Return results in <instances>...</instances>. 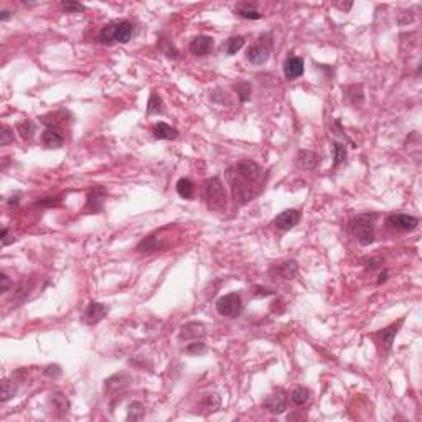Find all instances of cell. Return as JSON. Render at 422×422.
<instances>
[{"label": "cell", "instance_id": "6da1fadb", "mask_svg": "<svg viewBox=\"0 0 422 422\" xmlns=\"http://www.w3.org/2000/svg\"><path fill=\"white\" fill-rule=\"evenodd\" d=\"M203 195L210 210L218 213H223L226 210V190L219 177L208 178L205 182Z\"/></svg>", "mask_w": 422, "mask_h": 422}, {"label": "cell", "instance_id": "7402d4cb", "mask_svg": "<svg viewBox=\"0 0 422 422\" xmlns=\"http://www.w3.org/2000/svg\"><path fill=\"white\" fill-rule=\"evenodd\" d=\"M41 142H43V145L48 148H59L63 145L64 139L56 129H46L45 132L41 134Z\"/></svg>", "mask_w": 422, "mask_h": 422}, {"label": "cell", "instance_id": "4316f807", "mask_svg": "<svg viewBox=\"0 0 422 422\" xmlns=\"http://www.w3.org/2000/svg\"><path fill=\"white\" fill-rule=\"evenodd\" d=\"M244 43H246V40L242 38V37H231L224 43V51L228 53L229 56H233V55H236V53L242 48V46H244Z\"/></svg>", "mask_w": 422, "mask_h": 422}, {"label": "cell", "instance_id": "7a4b0ae2", "mask_svg": "<svg viewBox=\"0 0 422 422\" xmlns=\"http://www.w3.org/2000/svg\"><path fill=\"white\" fill-rule=\"evenodd\" d=\"M374 215H360L356 216L350 228L360 244L368 246L374 241Z\"/></svg>", "mask_w": 422, "mask_h": 422}, {"label": "cell", "instance_id": "7c38bea8", "mask_svg": "<svg viewBox=\"0 0 422 422\" xmlns=\"http://www.w3.org/2000/svg\"><path fill=\"white\" fill-rule=\"evenodd\" d=\"M108 312L109 308L104 304H101V302H91L85 312V322L88 325H96L108 315Z\"/></svg>", "mask_w": 422, "mask_h": 422}, {"label": "cell", "instance_id": "60d3db41", "mask_svg": "<svg viewBox=\"0 0 422 422\" xmlns=\"http://www.w3.org/2000/svg\"><path fill=\"white\" fill-rule=\"evenodd\" d=\"M45 374H46V376L56 378V376H59V374H61V368H59L58 365H50V366H46Z\"/></svg>", "mask_w": 422, "mask_h": 422}, {"label": "cell", "instance_id": "4fadbf2b", "mask_svg": "<svg viewBox=\"0 0 422 422\" xmlns=\"http://www.w3.org/2000/svg\"><path fill=\"white\" fill-rule=\"evenodd\" d=\"M299 221H300V211H297V210H285V211L281 213V215L276 216L274 224L277 226L279 229L289 231V229H292L295 224H299Z\"/></svg>", "mask_w": 422, "mask_h": 422}, {"label": "cell", "instance_id": "7bdbcfd3", "mask_svg": "<svg viewBox=\"0 0 422 422\" xmlns=\"http://www.w3.org/2000/svg\"><path fill=\"white\" fill-rule=\"evenodd\" d=\"M272 292L271 290H267V289H263V287H258L254 290V297H267V295H271Z\"/></svg>", "mask_w": 422, "mask_h": 422}, {"label": "cell", "instance_id": "ffe728a7", "mask_svg": "<svg viewBox=\"0 0 422 422\" xmlns=\"http://www.w3.org/2000/svg\"><path fill=\"white\" fill-rule=\"evenodd\" d=\"M152 132H153V137L158 140H174L178 137V130L165 122H157L153 126Z\"/></svg>", "mask_w": 422, "mask_h": 422}, {"label": "cell", "instance_id": "603a6c76", "mask_svg": "<svg viewBox=\"0 0 422 422\" xmlns=\"http://www.w3.org/2000/svg\"><path fill=\"white\" fill-rule=\"evenodd\" d=\"M347 98L350 99V103L355 108H360L361 104H363L365 101V94H363V89H361L360 85H352L347 88Z\"/></svg>", "mask_w": 422, "mask_h": 422}, {"label": "cell", "instance_id": "ab89813d", "mask_svg": "<svg viewBox=\"0 0 422 422\" xmlns=\"http://www.w3.org/2000/svg\"><path fill=\"white\" fill-rule=\"evenodd\" d=\"M63 9L66 10V12H69V14H78V12H82L85 10V5H81V4H78V2H64L63 4Z\"/></svg>", "mask_w": 422, "mask_h": 422}, {"label": "cell", "instance_id": "b9f144b4", "mask_svg": "<svg viewBox=\"0 0 422 422\" xmlns=\"http://www.w3.org/2000/svg\"><path fill=\"white\" fill-rule=\"evenodd\" d=\"M10 290V282H9V277L7 274H2V294H7Z\"/></svg>", "mask_w": 422, "mask_h": 422}, {"label": "cell", "instance_id": "8fae6325", "mask_svg": "<svg viewBox=\"0 0 422 422\" xmlns=\"http://www.w3.org/2000/svg\"><path fill=\"white\" fill-rule=\"evenodd\" d=\"M388 224H391L396 229L401 231H412L417 228L419 219L411 215H404V213H397V215H391L388 218Z\"/></svg>", "mask_w": 422, "mask_h": 422}, {"label": "cell", "instance_id": "484cf974", "mask_svg": "<svg viewBox=\"0 0 422 422\" xmlns=\"http://www.w3.org/2000/svg\"><path fill=\"white\" fill-rule=\"evenodd\" d=\"M145 415V407L144 404L139 401H134L132 404H129L127 409V420H142Z\"/></svg>", "mask_w": 422, "mask_h": 422}, {"label": "cell", "instance_id": "f35d334b", "mask_svg": "<svg viewBox=\"0 0 422 422\" xmlns=\"http://www.w3.org/2000/svg\"><path fill=\"white\" fill-rule=\"evenodd\" d=\"M2 140H0V144L2 145H9L10 142H14V132H12V130L7 127V126H4L2 127Z\"/></svg>", "mask_w": 422, "mask_h": 422}, {"label": "cell", "instance_id": "f6af8a7d", "mask_svg": "<svg viewBox=\"0 0 422 422\" xmlns=\"http://www.w3.org/2000/svg\"><path fill=\"white\" fill-rule=\"evenodd\" d=\"M352 5H353L352 2H348V4H335V7H338L340 10H350V9H352Z\"/></svg>", "mask_w": 422, "mask_h": 422}, {"label": "cell", "instance_id": "44dd1931", "mask_svg": "<svg viewBox=\"0 0 422 422\" xmlns=\"http://www.w3.org/2000/svg\"><path fill=\"white\" fill-rule=\"evenodd\" d=\"M50 402L53 406V412H55L56 417H63V415L68 414L69 409V402L66 399V396L61 393H53L50 396Z\"/></svg>", "mask_w": 422, "mask_h": 422}, {"label": "cell", "instance_id": "5bb4252c", "mask_svg": "<svg viewBox=\"0 0 422 422\" xmlns=\"http://www.w3.org/2000/svg\"><path fill=\"white\" fill-rule=\"evenodd\" d=\"M304 59L300 56H289L284 61V74L287 79H297L304 74Z\"/></svg>", "mask_w": 422, "mask_h": 422}, {"label": "cell", "instance_id": "ba28073f", "mask_svg": "<svg viewBox=\"0 0 422 422\" xmlns=\"http://www.w3.org/2000/svg\"><path fill=\"white\" fill-rule=\"evenodd\" d=\"M264 407L272 414H282L287 407V393L282 388L274 389L264 399Z\"/></svg>", "mask_w": 422, "mask_h": 422}, {"label": "cell", "instance_id": "4dcf8cb0", "mask_svg": "<svg viewBox=\"0 0 422 422\" xmlns=\"http://www.w3.org/2000/svg\"><path fill=\"white\" fill-rule=\"evenodd\" d=\"M308 396H310L308 389L299 386V388H295L292 391V394H290V399H292V402L297 404V406H302V404H305L308 401Z\"/></svg>", "mask_w": 422, "mask_h": 422}, {"label": "cell", "instance_id": "8d00e7d4", "mask_svg": "<svg viewBox=\"0 0 422 422\" xmlns=\"http://www.w3.org/2000/svg\"><path fill=\"white\" fill-rule=\"evenodd\" d=\"M187 350V353H190V355H201L206 350V347H205V343L203 342H195V343H190L188 347L185 348Z\"/></svg>", "mask_w": 422, "mask_h": 422}, {"label": "cell", "instance_id": "bcb514c9", "mask_svg": "<svg viewBox=\"0 0 422 422\" xmlns=\"http://www.w3.org/2000/svg\"><path fill=\"white\" fill-rule=\"evenodd\" d=\"M386 276H388V274H386V272H383V274H381V276H379V281H378V284H381V282H384V281H386Z\"/></svg>", "mask_w": 422, "mask_h": 422}, {"label": "cell", "instance_id": "9a60e30c", "mask_svg": "<svg viewBox=\"0 0 422 422\" xmlns=\"http://www.w3.org/2000/svg\"><path fill=\"white\" fill-rule=\"evenodd\" d=\"M213 46H215V41H213L211 37H208V35H200V37L192 40V43H190V51H192L195 56H205L213 50Z\"/></svg>", "mask_w": 422, "mask_h": 422}, {"label": "cell", "instance_id": "cb8c5ba5", "mask_svg": "<svg viewBox=\"0 0 422 422\" xmlns=\"http://www.w3.org/2000/svg\"><path fill=\"white\" fill-rule=\"evenodd\" d=\"M32 289H33V282H20L19 285H17V289H15V292H14V299H12V302H15V305H20L23 300L27 299V297L30 295V292H32Z\"/></svg>", "mask_w": 422, "mask_h": 422}, {"label": "cell", "instance_id": "f546056e", "mask_svg": "<svg viewBox=\"0 0 422 422\" xmlns=\"http://www.w3.org/2000/svg\"><path fill=\"white\" fill-rule=\"evenodd\" d=\"M158 249V242H157V237L155 236H148L145 239H142L137 246V251L140 252H153Z\"/></svg>", "mask_w": 422, "mask_h": 422}, {"label": "cell", "instance_id": "ac0fdd59", "mask_svg": "<svg viewBox=\"0 0 422 422\" xmlns=\"http://www.w3.org/2000/svg\"><path fill=\"white\" fill-rule=\"evenodd\" d=\"M106 188L104 187H96L93 188V192L88 195V200H86V210H93L94 213L101 211V208H103V203L106 200Z\"/></svg>", "mask_w": 422, "mask_h": 422}, {"label": "cell", "instance_id": "d6a6232c", "mask_svg": "<svg viewBox=\"0 0 422 422\" xmlns=\"http://www.w3.org/2000/svg\"><path fill=\"white\" fill-rule=\"evenodd\" d=\"M237 14H239L242 19H247V20H259L261 17H263L254 7H251V5H241V7L237 9Z\"/></svg>", "mask_w": 422, "mask_h": 422}, {"label": "cell", "instance_id": "e575fe53", "mask_svg": "<svg viewBox=\"0 0 422 422\" xmlns=\"http://www.w3.org/2000/svg\"><path fill=\"white\" fill-rule=\"evenodd\" d=\"M333 158H335V162H333L335 167L343 163L345 158H347V147L340 144V142H333Z\"/></svg>", "mask_w": 422, "mask_h": 422}, {"label": "cell", "instance_id": "f1b7e54d", "mask_svg": "<svg viewBox=\"0 0 422 422\" xmlns=\"http://www.w3.org/2000/svg\"><path fill=\"white\" fill-rule=\"evenodd\" d=\"M219 404H221V399H219V396L218 394H206L203 397V401H201V407L205 409V411L208 412H213V411H216V409L219 407Z\"/></svg>", "mask_w": 422, "mask_h": 422}, {"label": "cell", "instance_id": "277c9868", "mask_svg": "<svg viewBox=\"0 0 422 422\" xmlns=\"http://www.w3.org/2000/svg\"><path fill=\"white\" fill-rule=\"evenodd\" d=\"M226 177H228L231 190H233V197L236 200V203H239V205L247 203V201L252 198V190H251L252 183H249L244 180V178H241L233 168L228 170Z\"/></svg>", "mask_w": 422, "mask_h": 422}, {"label": "cell", "instance_id": "3957f363", "mask_svg": "<svg viewBox=\"0 0 422 422\" xmlns=\"http://www.w3.org/2000/svg\"><path fill=\"white\" fill-rule=\"evenodd\" d=\"M134 35V25L129 20H122L117 22L114 25H108L106 28L101 30L99 33V40L101 41H117V43H127V41L132 38Z\"/></svg>", "mask_w": 422, "mask_h": 422}, {"label": "cell", "instance_id": "52a82bcc", "mask_svg": "<svg viewBox=\"0 0 422 422\" xmlns=\"http://www.w3.org/2000/svg\"><path fill=\"white\" fill-rule=\"evenodd\" d=\"M404 318H401L397 323H393L389 326H386V328L376 331V333H373V340L374 343L378 345L379 348H383L384 352H389L391 348H393V342H394V336L397 335V331H399V326L402 325Z\"/></svg>", "mask_w": 422, "mask_h": 422}, {"label": "cell", "instance_id": "30bf717a", "mask_svg": "<svg viewBox=\"0 0 422 422\" xmlns=\"http://www.w3.org/2000/svg\"><path fill=\"white\" fill-rule=\"evenodd\" d=\"M127 384H129V379L126 374H116V376L109 378L108 381L104 383V393L109 397H112V396L119 397L124 393V389L127 388Z\"/></svg>", "mask_w": 422, "mask_h": 422}, {"label": "cell", "instance_id": "2e32d148", "mask_svg": "<svg viewBox=\"0 0 422 422\" xmlns=\"http://www.w3.org/2000/svg\"><path fill=\"white\" fill-rule=\"evenodd\" d=\"M205 335H206V330L203 323L190 322L182 326L180 340H201V338H205Z\"/></svg>", "mask_w": 422, "mask_h": 422}, {"label": "cell", "instance_id": "5b68a950", "mask_svg": "<svg viewBox=\"0 0 422 422\" xmlns=\"http://www.w3.org/2000/svg\"><path fill=\"white\" fill-rule=\"evenodd\" d=\"M242 308H244V304H242V299L239 294H228L223 295L221 299L216 302V310L219 315L228 318H234L237 315H241Z\"/></svg>", "mask_w": 422, "mask_h": 422}, {"label": "cell", "instance_id": "d590c367", "mask_svg": "<svg viewBox=\"0 0 422 422\" xmlns=\"http://www.w3.org/2000/svg\"><path fill=\"white\" fill-rule=\"evenodd\" d=\"M234 89L237 91V96H239L241 103H246V101L251 98V91L252 88L249 82H239V85H234Z\"/></svg>", "mask_w": 422, "mask_h": 422}, {"label": "cell", "instance_id": "836d02e7", "mask_svg": "<svg viewBox=\"0 0 422 422\" xmlns=\"http://www.w3.org/2000/svg\"><path fill=\"white\" fill-rule=\"evenodd\" d=\"M15 394H17V388H15L14 381H10V379H5V381L2 383V402L10 401Z\"/></svg>", "mask_w": 422, "mask_h": 422}, {"label": "cell", "instance_id": "ee69618b", "mask_svg": "<svg viewBox=\"0 0 422 422\" xmlns=\"http://www.w3.org/2000/svg\"><path fill=\"white\" fill-rule=\"evenodd\" d=\"M10 17H12V14H10L9 10H2V14H0V20H2V22H7V20L10 19Z\"/></svg>", "mask_w": 422, "mask_h": 422}, {"label": "cell", "instance_id": "9c48e42d", "mask_svg": "<svg viewBox=\"0 0 422 422\" xmlns=\"http://www.w3.org/2000/svg\"><path fill=\"white\" fill-rule=\"evenodd\" d=\"M297 271H299V266H297L295 261H284L281 264L272 266L269 269V276L271 277H277V279H285V281H290L294 279Z\"/></svg>", "mask_w": 422, "mask_h": 422}, {"label": "cell", "instance_id": "d6986e66", "mask_svg": "<svg viewBox=\"0 0 422 422\" xmlns=\"http://www.w3.org/2000/svg\"><path fill=\"white\" fill-rule=\"evenodd\" d=\"M247 61L249 63H252L256 64V66H259V64H264L267 59H269L271 56V53H269V48L264 45H254L251 46V48L247 50Z\"/></svg>", "mask_w": 422, "mask_h": 422}, {"label": "cell", "instance_id": "74e56055", "mask_svg": "<svg viewBox=\"0 0 422 422\" xmlns=\"http://www.w3.org/2000/svg\"><path fill=\"white\" fill-rule=\"evenodd\" d=\"M162 51H163L167 56H170V58H178V55H177L178 51L175 50V46L172 45L170 41H167V40L162 41Z\"/></svg>", "mask_w": 422, "mask_h": 422}, {"label": "cell", "instance_id": "8992f818", "mask_svg": "<svg viewBox=\"0 0 422 422\" xmlns=\"http://www.w3.org/2000/svg\"><path fill=\"white\" fill-rule=\"evenodd\" d=\"M233 170L241 178H244V180L249 182V183L259 182L261 178H263V174H264L263 168H261V165L252 162V160H241V162H237L234 165Z\"/></svg>", "mask_w": 422, "mask_h": 422}, {"label": "cell", "instance_id": "83f0119b", "mask_svg": "<svg viewBox=\"0 0 422 422\" xmlns=\"http://www.w3.org/2000/svg\"><path fill=\"white\" fill-rule=\"evenodd\" d=\"M17 132L20 134L22 139H25V140L32 139V135H33V132H35L33 122H32V121H27V119H25V121L19 122V124H17Z\"/></svg>", "mask_w": 422, "mask_h": 422}, {"label": "cell", "instance_id": "e0dca14e", "mask_svg": "<svg viewBox=\"0 0 422 422\" xmlns=\"http://www.w3.org/2000/svg\"><path fill=\"white\" fill-rule=\"evenodd\" d=\"M320 157L312 150H300L295 157V165L300 170H313L318 165Z\"/></svg>", "mask_w": 422, "mask_h": 422}, {"label": "cell", "instance_id": "d4e9b609", "mask_svg": "<svg viewBox=\"0 0 422 422\" xmlns=\"http://www.w3.org/2000/svg\"><path fill=\"white\" fill-rule=\"evenodd\" d=\"M193 183L192 180H188V178H180L177 183V193L180 195L182 198H185V200H192L193 198Z\"/></svg>", "mask_w": 422, "mask_h": 422}, {"label": "cell", "instance_id": "1f68e13d", "mask_svg": "<svg viewBox=\"0 0 422 422\" xmlns=\"http://www.w3.org/2000/svg\"><path fill=\"white\" fill-rule=\"evenodd\" d=\"M160 111H162V99L157 96V93H152L150 98H148V103H147V114L148 116L158 114Z\"/></svg>", "mask_w": 422, "mask_h": 422}]
</instances>
